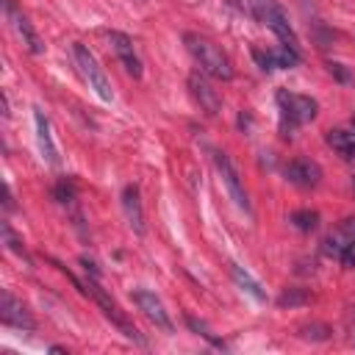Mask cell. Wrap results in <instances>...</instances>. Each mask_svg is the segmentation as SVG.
<instances>
[{
    "label": "cell",
    "mask_w": 355,
    "mask_h": 355,
    "mask_svg": "<svg viewBox=\"0 0 355 355\" xmlns=\"http://www.w3.org/2000/svg\"><path fill=\"white\" fill-rule=\"evenodd\" d=\"M183 42H186L189 53L194 55V61L200 64V69L205 75H211L216 80H230L233 78V64H230V58L225 55V50L219 44H214L211 39H205L200 33H186Z\"/></svg>",
    "instance_id": "cell-1"
},
{
    "label": "cell",
    "mask_w": 355,
    "mask_h": 355,
    "mask_svg": "<svg viewBox=\"0 0 355 355\" xmlns=\"http://www.w3.org/2000/svg\"><path fill=\"white\" fill-rule=\"evenodd\" d=\"M64 272H67V269H64ZM67 277H69V280H72V283H75V286H78L83 294H92V297H94V302H97V305L103 308V313H105V316H108V319H111V322L119 327V333H122L125 338H130V341H136V344H144L141 333H139V330L130 324V319L125 316V311H122V308H119V305H116V302H114V300L105 294V288L97 283V277H92V280H86V283H80V280H78L72 272H67Z\"/></svg>",
    "instance_id": "cell-2"
},
{
    "label": "cell",
    "mask_w": 355,
    "mask_h": 355,
    "mask_svg": "<svg viewBox=\"0 0 355 355\" xmlns=\"http://www.w3.org/2000/svg\"><path fill=\"white\" fill-rule=\"evenodd\" d=\"M277 108H280L283 130L288 128L286 136H291L294 128H300V125H305V122H311V119L316 116V108H319V105H316V100L308 97V94H294V92H288V89H280V92H277Z\"/></svg>",
    "instance_id": "cell-3"
},
{
    "label": "cell",
    "mask_w": 355,
    "mask_h": 355,
    "mask_svg": "<svg viewBox=\"0 0 355 355\" xmlns=\"http://www.w3.org/2000/svg\"><path fill=\"white\" fill-rule=\"evenodd\" d=\"M72 53H75V64H78L83 80L89 83V89H94V94H97L103 103H111V100H114V92H111V83H108L103 67L97 64L94 53H92L86 44H80V42L72 47Z\"/></svg>",
    "instance_id": "cell-4"
},
{
    "label": "cell",
    "mask_w": 355,
    "mask_h": 355,
    "mask_svg": "<svg viewBox=\"0 0 355 355\" xmlns=\"http://www.w3.org/2000/svg\"><path fill=\"white\" fill-rule=\"evenodd\" d=\"M252 6H255V17H258L261 22H266V28H269L286 47H294V50L300 47V39H297L294 28L288 25L283 8H280L275 0H252Z\"/></svg>",
    "instance_id": "cell-5"
},
{
    "label": "cell",
    "mask_w": 355,
    "mask_h": 355,
    "mask_svg": "<svg viewBox=\"0 0 355 355\" xmlns=\"http://www.w3.org/2000/svg\"><path fill=\"white\" fill-rule=\"evenodd\" d=\"M189 92H191V97L197 100L200 111H205L208 116H216V114L222 111V97H219V92L211 86V80L205 78L202 69L189 72Z\"/></svg>",
    "instance_id": "cell-6"
},
{
    "label": "cell",
    "mask_w": 355,
    "mask_h": 355,
    "mask_svg": "<svg viewBox=\"0 0 355 355\" xmlns=\"http://www.w3.org/2000/svg\"><path fill=\"white\" fill-rule=\"evenodd\" d=\"M214 164H216V169H219L222 180H225V186H227V191H230L233 202H236L241 211H247V214H250L252 208H250V200H247V191H244L241 175H239V169L233 166L230 155H227V153H222V150H216V153H214Z\"/></svg>",
    "instance_id": "cell-7"
},
{
    "label": "cell",
    "mask_w": 355,
    "mask_h": 355,
    "mask_svg": "<svg viewBox=\"0 0 355 355\" xmlns=\"http://www.w3.org/2000/svg\"><path fill=\"white\" fill-rule=\"evenodd\" d=\"M286 178L300 189H316L322 183V166L311 158H294L291 164H286Z\"/></svg>",
    "instance_id": "cell-8"
},
{
    "label": "cell",
    "mask_w": 355,
    "mask_h": 355,
    "mask_svg": "<svg viewBox=\"0 0 355 355\" xmlns=\"http://www.w3.org/2000/svg\"><path fill=\"white\" fill-rule=\"evenodd\" d=\"M252 58L258 61L261 69H288V67H297L300 64V50L294 47H275V50H261V47H252Z\"/></svg>",
    "instance_id": "cell-9"
},
{
    "label": "cell",
    "mask_w": 355,
    "mask_h": 355,
    "mask_svg": "<svg viewBox=\"0 0 355 355\" xmlns=\"http://www.w3.org/2000/svg\"><path fill=\"white\" fill-rule=\"evenodd\" d=\"M133 300H136V305H139V311L155 324V327H161V330H172V322H169V313H166V308H164V302L153 294V291H147V288H139V291H133Z\"/></svg>",
    "instance_id": "cell-10"
},
{
    "label": "cell",
    "mask_w": 355,
    "mask_h": 355,
    "mask_svg": "<svg viewBox=\"0 0 355 355\" xmlns=\"http://www.w3.org/2000/svg\"><path fill=\"white\" fill-rule=\"evenodd\" d=\"M0 319L3 324H11V327H19V330H33L36 322L31 316V311L17 300L11 297L8 291H3V302H0Z\"/></svg>",
    "instance_id": "cell-11"
},
{
    "label": "cell",
    "mask_w": 355,
    "mask_h": 355,
    "mask_svg": "<svg viewBox=\"0 0 355 355\" xmlns=\"http://www.w3.org/2000/svg\"><path fill=\"white\" fill-rule=\"evenodd\" d=\"M6 11H8V17L14 19V28H17V33L22 36V44H25L33 55H42V53H44V42H42V36L36 33V28L31 25V19H28L22 11H17L11 0H6Z\"/></svg>",
    "instance_id": "cell-12"
},
{
    "label": "cell",
    "mask_w": 355,
    "mask_h": 355,
    "mask_svg": "<svg viewBox=\"0 0 355 355\" xmlns=\"http://www.w3.org/2000/svg\"><path fill=\"white\" fill-rule=\"evenodd\" d=\"M108 42H111L116 58L122 61V67H125L133 78H141V61H139V55H136V50H133V39L125 36V33H119V31H111V33H108Z\"/></svg>",
    "instance_id": "cell-13"
},
{
    "label": "cell",
    "mask_w": 355,
    "mask_h": 355,
    "mask_svg": "<svg viewBox=\"0 0 355 355\" xmlns=\"http://www.w3.org/2000/svg\"><path fill=\"white\" fill-rule=\"evenodd\" d=\"M122 208H125V219L130 225L133 233H144V211H141V194H139V186L128 183L122 189Z\"/></svg>",
    "instance_id": "cell-14"
},
{
    "label": "cell",
    "mask_w": 355,
    "mask_h": 355,
    "mask_svg": "<svg viewBox=\"0 0 355 355\" xmlns=\"http://www.w3.org/2000/svg\"><path fill=\"white\" fill-rule=\"evenodd\" d=\"M352 239H355V219H344V222L327 236V241H324V252L333 255V258H341Z\"/></svg>",
    "instance_id": "cell-15"
},
{
    "label": "cell",
    "mask_w": 355,
    "mask_h": 355,
    "mask_svg": "<svg viewBox=\"0 0 355 355\" xmlns=\"http://www.w3.org/2000/svg\"><path fill=\"white\" fill-rule=\"evenodd\" d=\"M33 122H36V141H39V150L42 155L50 161V164H58V150L53 144V136H50V119L44 116L42 108L33 111Z\"/></svg>",
    "instance_id": "cell-16"
},
{
    "label": "cell",
    "mask_w": 355,
    "mask_h": 355,
    "mask_svg": "<svg viewBox=\"0 0 355 355\" xmlns=\"http://www.w3.org/2000/svg\"><path fill=\"white\" fill-rule=\"evenodd\" d=\"M327 144L338 153V155H344V158H355V128L352 130H347V128H333V130H327Z\"/></svg>",
    "instance_id": "cell-17"
},
{
    "label": "cell",
    "mask_w": 355,
    "mask_h": 355,
    "mask_svg": "<svg viewBox=\"0 0 355 355\" xmlns=\"http://www.w3.org/2000/svg\"><path fill=\"white\" fill-rule=\"evenodd\" d=\"M230 275H233V280H236V286L241 288V291H247V294H252L258 302H263L266 300V291L261 288V283L250 275V272H244L241 266H236V263H230Z\"/></svg>",
    "instance_id": "cell-18"
},
{
    "label": "cell",
    "mask_w": 355,
    "mask_h": 355,
    "mask_svg": "<svg viewBox=\"0 0 355 355\" xmlns=\"http://www.w3.org/2000/svg\"><path fill=\"white\" fill-rule=\"evenodd\" d=\"M291 222H294V227H297V230L311 233V230H316V227H319V214H316V211L302 208V211H294V214H291Z\"/></svg>",
    "instance_id": "cell-19"
},
{
    "label": "cell",
    "mask_w": 355,
    "mask_h": 355,
    "mask_svg": "<svg viewBox=\"0 0 355 355\" xmlns=\"http://www.w3.org/2000/svg\"><path fill=\"white\" fill-rule=\"evenodd\" d=\"M311 300V294L305 288H286L280 297H277V305L280 308H294V305H305Z\"/></svg>",
    "instance_id": "cell-20"
},
{
    "label": "cell",
    "mask_w": 355,
    "mask_h": 355,
    "mask_svg": "<svg viewBox=\"0 0 355 355\" xmlns=\"http://www.w3.org/2000/svg\"><path fill=\"white\" fill-rule=\"evenodd\" d=\"M0 230H3V241H6V247H8L11 252H17L19 258H25V261L31 263V258H28V252H25V247H22V241H19L17 236H14V230H11V225H8V222H3V227H0Z\"/></svg>",
    "instance_id": "cell-21"
},
{
    "label": "cell",
    "mask_w": 355,
    "mask_h": 355,
    "mask_svg": "<svg viewBox=\"0 0 355 355\" xmlns=\"http://www.w3.org/2000/svg\"><path fill=\"white\" fill-rule=\"evenodd\" d=\"M300 333H302V338L324 341V338L330 336V327H327V324H305V327H300Z\"/></svg>",
    "instance_id": "cell-22"
},
{
    "label": "cell",
    "mask_w": 355,
    "mask_h": 355,
    "mask_svg": "<svg viewBox=\"0 0 355 355\" xmlns=\"http://www.w3.org/2000/svg\"><path fill=\"white\" fill-rule=\"evenodd\" d=\"M55 200L64 202V205H69V202L75 200V186H72V180H61V183L55 186Z\"/></svg>",
    "instance_id": "cell-23"
},
{
    "label": "cell",
    "mask_w": 355,
    "mask_h": 355,
    "mask_svg": "<svg viewBox=\"0 0 355 355\" xmlns=\"http://www.w3.org/2000/svg\"><path fill=\"white\" fill-rule=\"evenodd\" d=\"M338 261H341V263H344V266H355V239H352V241H349V247H347V250H344V255H341V258H338Z\"/></svg>",
    "instance_id": "cell-24"
},
{
    "label": "cell",
    "mask_w": 355,
    "mask_h": 355,
    "mask_svg": "<svg viewBox=\"0 0 355 355\" xmlns=\"http://www.w3.org/2000/svg\"><path fill=\"white\" fill-rule=\"evenodd\" d=\"M327 67H330V72H333V75H336L338 80H349V72H347V69H344L341 64H333V61H330Z\"/></svg>",
    "instance_id": "cell-25"
},
{
    "label": "cell",
    "mask_w": 355,
    "mask_h": 355,
    "mask_svg": "<svg viewBox=\"0 0 355 355\" xmlns=\"http://www.w3.org/2000/svg\"><path fill=\"white\" fill-rule=\"evenodd\" d=\"M352 128H355V114H352Z\"/></svg>",
    "instance_id": "cell-26"
}]
</instances>
